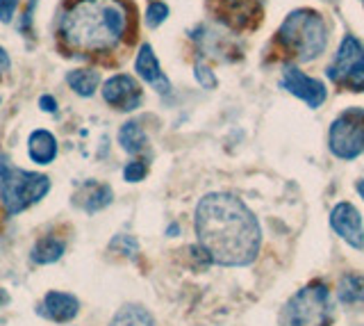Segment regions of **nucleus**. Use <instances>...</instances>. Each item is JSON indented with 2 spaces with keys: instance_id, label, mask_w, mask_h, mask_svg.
<instances>
[{
  "instance_id": "1",
  "label": "nucleus",
  "mask_w": 364,
  "mask_h": 326,
  "mask_svg": "<svg viewBox=\"0 0 364 326\" xmlns=\"http://www.w3.org/2000/svg\"><path fill=\"white\" fill-rule=\"evenodd\" d=\"M198 246L219 267H248L262 249V226L242 199L230 192L205 194L193 212Z\"/></svg>"
},
{
  "instance_id": "2",
  "label": "nucleus",
  "mask_w": 364,
  "mask_h": 326,
  "mask_svg": "<svg viewBox=\"0 0 364 326\" xmlns=\"http://www.w3.org/2000/svg\"><path fill=\"white\" fill-rule=\"evenodd\" d=\"M130 7L125 0H75L60 16V39L75 53H109L125 39Z\"/></svg>"
},
{
  "instance_id": "3",
  "label": "nucleus",
  "mask_w": 364,
  "mask_h": 326,
  "mask_svg": "<svg viewBox=\"0 0 364 326\" xmlns=\"http://www.w3.org/2000/svg\"><path fill=\"white\" fill-rule=\"evenodd\" d=\"M276 43L294 62H312L328 46L326 19L310 7L291 9L276 32Z\"/></svg>"
},
{
  "instance_id": "4",
  "label": "nucleus",
  "mask_w": 364,
  "mask_h": 326,
  "mask_svg": "<svg viewBox=\"0 0 364 326\" xmlns=\"http://www.w3.org/2000/svg\"><path fill=\"white\" fill-rule=\"evenodd\" d=\"M48 176L16 169L7 157H0V199H3L7 215H18L30 206L39 204L48 194Z\"/></svg>"
},
{
  "instance_id": "5",
  "label": "nucleus",
  "mask_w": 364,
  "mask_h": 326,
  "mask_svg": "<svg viewBox=\"0 0 364 326\" xmlns=\"http://www.w3.org/2000/svg\"><path fill=\"white\" fill-rule=\"evenodd\" d=\"M333 317V299L323 280H312L301 288L282 308L284 326H330Z\"/></svg>"
},
{
  "instance_id": "6",
  "label": "nucleus",
  "mask_w": 364,
  "mask_h": 326,
  "mask_svg": "<svg viewBox=\"0 0 364 326\" xmlns=\"http://www.w3.org/2000/svg\"><path fill=\"white\" fill-rule=\"evenodd\" d=\"M326 75L341 92L364 94V43L355 35H344Z\"/></svg>"
},
{
  "instance_id": "7",
  "label": "nucleus",
  "mask_w": 364,
  "mask_h": 326,
  "mask_svg": "<svg viewBox=\"0 0 364 326\" xmlns=\"http://www.w3.org/2000/svg\"><path fill=\"white\" fill-rule=\"evenodd\" d=\"M328 146L337 160H355L364 153V107H346L330 123Z\"/></svg>"
},
{
  "instance_id": "8",
  "label": "nucleus",
  "mask_w": 364,
  "mask_h": 326,
  "mask_svg": "<svg viewBox=\"0 0 364 326\" xmlns=\"http://www.w3.org/2000/svg\"><path fill=\"white\" fill-rule=\"evenodd\" d=\"M210 14L235 32H253L262 23V0H205Z\"/></svg>"
},
{
  "instance_id": "9",
  "label": "nucleus",
  "mask_w": 364,
  "mask_h": 326,
  "mask_svg": "<svg viewBox=\"0 0 364 326\" xmlns=\"http://www.w3.org/2000/svg\"><path fill=\"white\" fill-rule=\"evenodd\" d=\"M280 87L284 89L287 94L296 96L305 100L307 105L312 110L321 107L328 98V89L326 85L318 80V78H312L303 73L296 64H284L282 66V75H280Z\"/></svg>"
},
{
  "instance_id": "10",
  "label": "nucleus",
  "mask_w": 364,
  "mask_h": 326,
  "mask_svg": "<svg viewBox=\"0 0 364 326\" xmlns=\"http://www.w3.org/2000/svg\"><path fill=\"white\" fill-rule=\"evenodd\" d=\"M102 98H105V103L112 105L114 110L132 112V110H136L141 105L144 92H141L139 83H136L132 75L117 73V75H112L109 80H105V85H102Z\"/></svg>"
},
{
  "instance_id": "11",
  "label": "nucleus",
  "mask_w": 364,
  "mask_h": 326,
  "mask_svg": "<svg viewBox=\"0 0 364 326\" xmlns=\"http://www.w3.org/2000/svg\"><path fill=\"white\" fill-rule=\"evenodd\" d=\"M330 228H333L341 240H344L350 249H364V221L360 210L348 204V201H341L330 212Z\"/></svg>"
},
{
  "instance_id": "12",
  "label": "nucleus",
  "mask_w": 364,
  "mask_h": 326,
  "mask_svg": "<svg viewBox=\"0 0 364 326\" xmlns=\"http://www.w3.org/2000/svg\"><path fill=\"white\" fill-rule=\"evenodd\" d=\"M134 71L146 85H151L157 94H171V80L159 66V60L151 43H144L134 58Z\"/></svg>"
},
{
  "instance_id": "13",
  "label": "nucleus",
  "mask_w": 364,
  "mask_h": 326,
  "mask_svg": "<svg viewBox=\"0 0 364 326\" xmlns=\"http://www.w3.org/2000/svg\"><path fill=\"white\" fill-rule=\"evenodd\" d=\"M39 315L50 322H57V324H66V322H73L80 312V301L68 295V292H48V295L43 297V301L39 303Z\"/></svg>"
},
{
  "instance_id": "14",
  "label": "nucleus",
  "mask_w": 364,
  "mask_h": 326,
  "mask_svg": "<svg viewBox=\"0 0 364 326\" xmlns=\"http://www.w3.org/2000/svg\"><path fill=\"white\" fill-rule=\"evenodd\" d=\"M114 199V192L112 187L105 185V183H85L82 189L77 192L75 196V204L82 208L89 215H94V212L107 208Z\"/></svg>"
},
{
  "instance_id": "15",
  "label": "nucleus",
  "mask_w": 364,
  "mask_h": 326,
  "mask_svg": "<svg viewBox=\"0 0 364 326\" xmlns=\"http://www.w3.org/2000/svg\"><path fill=\"white\" fill-rule=\"evenodd\" d=\"M30 157L37 164H50L57 157V140L48 130H34L28 142Z\"/></svg>"
},
{
  "instance_id": "16",
  "label": "nucleus",
  "mask_w": 364,
  "mask_h": 326,
  "mask_svg": "<svg viewBox=\"0 0 364 326\" xmlns=\"http://www.w3.org/2000/svg\"><path fill=\"white\" fill-rule=\"evenodd\" d=\"M337 299L346 306L364 303V276L362 274H344L337 283Z\"/></svg>"
},
{
  "instance_id": "17",
  "label": "nucleus",
  "mask_w": 364,
  "mask_h": 326,
  "mask_svg": "<svg viewBox=\"0 0 364 326\" xmlns=\"http://www.w3.org/2000/svg\"><path fill=\"white\" fill-rule=\"evenodd\" d=\"M119 144H121V149L125 153H130V155H136V153L146 151L148 137H146V132L141 128V123L139 121L123 123L121 130H119Z\"/></svg>"
},
{
  "instance_id": "18",
  "label": "nucleus",
  "mask_w": 364,
  "mask_h": 326,
  "mask_svg": "<svg viewBox=\"0 0 364 326\" xmlns=\"http://www.w3.org/2000/svg\"><path fill=\"white\" fill-rule=\"evenodd\" d=\"M109 326H155V317L139 303H128V306L119 308Z\"/></svg>"
},
{
  "instance_id": "19",
  "label": "nucleus",
  "mask_w": 364,
  "mask_h": 326,
  "mask_svg": "<svg viewBox=\"0 0 364 326\" xmlns=\"http://www.w3.org/2000/svg\"><path fill=\"white\" fill-rule=\"evenodd\" d=\"M64 249H66L64 240L55 238V235H46V238H41L32 246V261L37 265H50L55 261H60Z\"/></svg>"
},
{
  "instance_id": "20",
  "label": "nucleus",
  "mask_w": 364,
  "mask_h": 326,
  "mask_svg": "<svg viewBox=\"0 0 364 326\" xmlns=\"http://www.w3.org/2000/svg\"><path fill=\"white\" fill-rule=\"evenodd\" d=\"M66 83H68V87H71L77 96L89 98V96L96 94L100 75L94 69H73V71L66 73Z\"/></svg>"
},
{
  "instance_id": "21",
  "label": "nucleus",
  "mask_w": 364,
  "mask_h": 326,
  "mask_svg": "<svg viewBox=\"0 0 364 326\" xmlns=\"http://www.w3.org/2000/svg\"><path fill=\"white\" fill-rule=\"evenodd\" d=\"M168 19V5L162 0H153L146 9V26L148 28H159Z\"/></svg>"
},
{
  "instance_id": "22",
  "label": "nucleus",
  "mask_w": 364,
  "mask_h": 326,
  "mask_svg": "<svg viewBox=\"0 0 364 326\" xmlns=\"http://www.w3.org/2000/svg\"><path fill=\"white\" fill-rule=\"evenodd\" d=\"M193 75H196L198 85L205 87V89H216V87H219V80H216L214 71L210 69L208 64H203V62L193 64Z\"/></svg>"
},
{
  "instance_id": "23",
  "label": "nucleus",
  "mask_w": 364,
  "mask_h": 326,
  "mask_svg": "<svg viewBox=\"0 0 364 326\" xmlns=\"http://www.w3.org/2000/svg\"><path fill=\"white\" fill-rule=\"evenodd\" d=\"M109 249L119 251L123 256H134L136 251H139V244H136V240L132 238V235H117V238L109 242Z\"/></svg>"
},
{
  "instance_id": "24",
  "label": "nucleus",
  "mask_w": 364,
  "mask_h": 326,
  "mask_svg": "<svg viewBox=\"0 0 364 326\" xmlns=\"http://www.w3.org/2000/svg\"><path fill=\"white\" fill-rule=\"evenodd\" d=\"M146 174H148V164L144 160H132V162L125 164V169H123V178L128 183H139V181H144Z\"/></svg>"
},
{
  "instance_id": "25",
  "label": "nucleus",
  "mask_w": 364,
  "mask_h": 326,
  "mask_svg": "<svg viewBox=\"0 0 364 326\" xmlns=\"http://www.w3.org/2000/svg\"><path fill=\"white\" fill-rule=\"evenodd\" d=\"M18 7V0H0V21L3 23H9L11 16H14Z\"/></svg>"
},
{
  "instance_id": "26",
  "label": "nucleus",
  "mask_w": 364,
  "mask_h": 326,
  "mask_svg": "<svg viewBox=\"0 0 364 326\" xmlns=\"http://www.w3.org/2000/svg\"><path fill=\"white\" fill-rule=\"evenodd\" d=\"M34 5H37V0H30V5H28V9H26V14H23V23H21V30H23V32H28V30H30V21H32V9H34Z\"/></svg>"
},
{
  "instance_id": "27",
  "label": "nucleus",
  "mask_w": 364,
  "mask_h": 326,
  "mask_svg": "<svg viewBox=\"0 0 364 326\" xmlns=\"http://www.w3.org/2000/svg\"><path fill=\"white\" fill-rule=\"evenodd\" d=\"M39 105H41L43 112H55L57 110V100L53 96H41L39 98Z\"/></svg>"
},
{
  "instance_id": "28",
  "label": "nucleus",
  "mask_w": 364,
  "mask_h": 326,
  "mask_svg": "<svg viewBox=\"0 0 364 326\" xmlns=\"http://www.w3.org/2000/svg\"><path fill=\"white\" fill-rule=\"evenodd\" d=\"M9 55H7V51L3 48V46H0V71H7L9 69Z\"/></svg>"
},
{
  "instance_id": "29",
  "label": "nucleus",
  "mask_w": 364,
  "mask_h": 326,
  "mask_svg": "<svg viewBox=\"0 0 364 326\" xmlns=\"http://www.w3.org/2000/svg\"><path fill=\"white\" fill-rule=\"evenodd\" d=\"M7 303H9V292L5 288H0V308L7 306Z\"/></svg>"
},
{
  "instance_id": "30",
  "label": "nucleus",
  "mask_w": 364,
  "mask_h": 326,
  "mask_svg": "<svg viewBox=\"0 0 364 326\" xmlns=\"http://www.w3.org/2000/svg\"><path fill=\"white\" fill-rule=\"evenodd\" d=\"M355 189H358V194L364 199V178H360V181L355 183Z\"/></svg>"
},
{
  "instance_id": "31",
  "label": "nucleus",
  "mask_w": 364,
  "mask_h": 326,
  "mask_svg": "<svg viewBox=\"0 0 364 326\" xmlns=\"http://www.w3.org/2000/svg\"><path fill=\"white\" fill-rule=\"evenodd\" d=\"M362 5H364V0H362Z\"/></svg>"
}]
</instances>
